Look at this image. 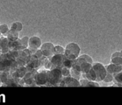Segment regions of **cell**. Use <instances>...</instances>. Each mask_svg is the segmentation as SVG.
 <instances>
[{
  "label": "cell",
  "instance_id": "cell-5",
  "mask_svg": "<svg viewBox=\"0 0 122 105\" xmlns=\"http://www.w3.org/2000/svg\"><path fill=\"white\" fill-rule=\"evenodd\" d=\"M63 76L61 73V69L54 68L48 72V83L46 86H59Z\"/></svg>",
  "mask_w": 122,
  "mask_h": 105
},
{
  "label": "cell",
  "instance_id": "cell-19",
  "mask_svg": "<svg viewBox=\"0 0 122 105\" xmlns=\"http://www.w3.org/2000/svg\"><path fill=\"white\" fill-rule=\"evenodd\" d=\"M19 32L9 29L8 33L6 34V36L8 38L9 41H14L17 40V39L19 38Z\"/></svg>",
  "mask_w": 122,
  "mask_h": 105
},
{
  "label": "cell",
  "instance_id": "cell-20",
  "mask_svg": "<svg viewBox=\"0 0 122 105\" xmlns=\"http://www.w3.org/2000/svg\"><path fill=\"white\" fill-rule=\"evenodd\" d=\"M9 29L16 31L17 32H20V31L23 30V24L20 22H19V21L14 22L11 24Z\"/></svg>",
  "mask_w": 122,
  "mask_h": 105
},
{
  "label": "cell",
  "instance_id": "cell-29",
  "mask_svg": "<svg viewBox=\"0 0 122 105\" xmlns=\"http://www.w3.org/2000/svg\"><path fill=\"white\" fill-rule=\"evenodd\" d=\"M1 84L0 83V87H1Z\"/></svg>",
  "mask_w": 122,
  "mask_h": 105
},
{
  "label": "cell",
  "instance_id": "cell-26",
  "mask_svg": "<svg viewBox=\"0 0 122 105\" xmlns=\"http://www.w3.org/2000/svg\"><path fill=\"white\" fill-rule=\"evenodd\" d=\"M113 75L110 73H107L106 74V77H105L104 79L103 80V81L106 83H110L113 82Z\"/></svg>",
  "mask_w": 122,
  "mask_h": 105
},
{
  "label": "cell",
  "instance_id": "cell-3",
  "mask_svg": "<svg viewBox=\"0 0 122 105\" xmlns=\"http://www.w3.org/2000/svg\"><path fill=\"white\" fill-rule=\"evenodd\" d=\"M93 62V60L90 55L84 53L79 55L78 57L75 60L72 67L81 72L82 74H85L91 69Z\"/></svg>",
  "mask_w": 122,
  "mask_h": 105
},
{
  "label": "cell",
  "instance_id": "cell-2",
  "mask_svg": "<svg viewBox=\"0 0 122 105\" xmlns=\"http://www.w3.org/2000/svg\"><path fill=\"white\" fill-rule=\"evenodd\" d=\"M17 54V50H9L6 53H0V71L10 72L18 67Z\"/></svg>",
  "mask_w": 122,
  "mask_h": 105
},
{
  "label": "cell",
  "instance_id": "cell-13",
  "mask_svg": "<svg viewBox=\"0 0 122 105\" xmlns=\"http://www.w3.org/2000/svg\"><path fill=\"white\" fill-rule=\"evenodd\" d=\"M36 71H27L26 74L22 79V81L24 84V86H36L35 84L34 76Z\"/></svg>",
  "mask_w": 122,
  "mask_h": 105
},
{
  "label": "cell",
  "instance_id": "cell-22",
  "mask_svg": "<svg viewBox=\"0 0 122 105\" xmlns=\"http://www.w3.org/2000/svg\"><path fill=\"white\" fill-rule=\"evenodd\" d=\"M75 62V60H70L69 58H67L65 57V58H64V62H63L62 67H66L67 68H69L70 69L72 67L73 63Z\"/></svg>",
  "mask_w": 122,
  "mask_h": 105
},
{
  "label": "cell",
  "instance_id": "cell-24",
  "mask_svg": "<svg viewBox=\"0 0 122 105\" xmlns=\"http://www.w3.org/2000/svg\"><path fill=\"white\" fill-rule=\"evenodd\" d=\"M9 30V28L7 24H1L0 25V33L1 35H6Z\"/></svg>",
  "mask_w": 122,
  "mask_h": 105
},
{
  "label": "cell",
  "instance_id": "cell-25",
  "mask_svg": "<svg viewBox=\"0 0 122 105\" xmlns=\"http://www.w3.org/2000/svg\"><path fill=\"white\" fill-rule=\"evenodd\" d=\"M61 73H62V75L63 77H65V76H68L70 75V70L69 68H67L66 67H61Z\"/></svg>",
  "mask_w": 122,
  "mask_h": 105
},
{
  "label": "cell",
  "instance_id": "cell-1",
  "mask_svg": "<svg viewBox=\"0 0 122 105\" xmlns=\"http://www.w3.org/2000/svg\"><path fill=\"white\" fill-rule=\"evenodd\" d=\"M107 72L106 67L99 62H93L92 67L85 74H82V77L89 81L96 82L103 81Z\"/></svg>",
  "mask_w": 122,
  "mask_h": 105
},
{
  "label": "cell",
  "instance_id": "cell-9",
  "mask_svg": "<svg viewBox=\"0 0 122 105\" xmlns=\"http://www.w3.org/2000/svg\"><path fill=\"white\" fill-rule=\"evenodd\" d=\"M41 44V39L38 36H33L28 39V49L31 51L32 53H35L36 50L40 49Z\"/></svg>",
  "mask_w": 122,
  "mask_h": 105
},
{
  "label": "cell",
  "instance_id": "cell-28",
  "mask_svg": "<svg viewBox=\"0 0 122 105\" xmlns=\"http://www.w3.org/2000/svg\"><path fill=\"white\" fill-rule=\"evenodd\" d=\"M1 34L0 35V40H1ZM0 52H1V48H0Z\"/></svg>",
  "mask_w": 122,
  "mask_h": 105
},
{
  "label": "cell",
  "instance_id": "cell-15",
  "mask_svg": "<svg viewBox=\"0 0 122 105\" xmlns=\"http://www.w3.org/2000/svg\"><path fill=\"white\" fill-rule=\"evenodd\" d=\"M107 70V72L109 73H110L112 74H114L115 73H118L119 71L122 70V65H117L115 64L110 63L109 65L105 66Z\"/></svg>",
  "mask_w": 122,
  "mask_h": 105
},
{
  "label": "cell",
  "instance_id": "cell-4",
  "mask_svg": "<svg viewBox=\"0 0 122 105\" xmlns=\"http://www.w3.org/2000/svg\"><path fill=\"white\" fill-rule=\"evenodd\" d=\"M81 52L80 46L77 43L74 42L68 43L64 48V55L66 58L72 60H75L78 57Z\"/></svg>",
  "mask_w": 122,
  "mask_h": 105
},
{
  "label": "cell",
  "instance_id": "cell-12",
  "mask_svg": "<svg viewBox=\"0 0 122 105\" xmlns=\"http://www.w3.org/2000/svg\"><path fill=\"white\" fill-rule=\"evenodd\" d=\"M27 69L25 66H18L15 69L10 71V75L17 80H20L22 79L26 73L27 72Z\"/></svg>",
  "mask_w": 122,
  "mask_h": 105
},
{
  "label": "cell",
  "instance_id": "cell-17",
  "mask_svg": "<svg viewBox=\"0 0 122 105\" xmlns=\"http://www.w3.org/2000/svg\"><path fill=\"white\" fill-rule=\"evenodd\" d=\"M79 81H80V86H83V87H100L98 82L89 81L83 77L82 79H80Z\"/></svg>",
  "mask_w": 122,
  "mask_h": 105
},
{
  "label": "cell",
  "instance_id": "cell-18",
  "mask_svg": "<svg viewBox=\"0 0 122 105\" xmlns=\"http://www.w3.org/2000/svg\"><path fill=\"white\" fill-rule=\"evenodd\" d=\"M113 82L114 84L112 86L115 87H122V70L118 73L113 74Z\"/></svg>",
  "mask_w": 122,
  "mask_h": 105
},
{
  "label": "cell",
  "instance_id": "cell-7",
  "mask_svg": "<svg viewBox=\"0 0 122 105\" xmlns=\"http://www.w3.org/2000/svg\"><path fill=\"white\" fill-rule=\"evenodd\" d=\"M46 57L43 58L42 59L38 57L35 53H32L30 57V59L25 65V67L27 68L28 71H36L43 63L44 60H45Z\"/></svg>",
  "mask_w": 122,
  "mask_h": 105
},
{
  "label": "cell",
  "instance_id": "cell-6",
  "mask_svg": "<svg viewBox=\"0 0 122 105\" xmlns=\"http://www.w3.org/2000/svg\"><path fill=\"white\" fill-rule=\"evenodd\" d=\"M49 70L45 68L38 69L36 71L34 76L35 84L36 86H46L48 83Z\"/></svg>",
  "mask_w": 122,
  "mask_h": 105
},
{
  "label": "cell",
  "instance_id": "cell-16",
  "mask_svg": "<svg viewBox=\"0 0 122 105\" xmlns=\"http://www.w3.org/2000/svg\"><path fill=\"white\" fill-rule=\"evenodd\" d=\"M110 63L117 65H122V56L120 51L113 53L110 57Z\"/></svg>",
  "mask_w": 122,
  "mask_h": 105
},
{
  "label": "cell",
  "instance_id": "cell-21",
  "mask_svg": "<svg viewBox=\"0 0 122 105\" xmlns=\"http://www.w3.org/2000/svg\"><path fill=\"white\" fill-rule=\"evenodd\" d=\"M44 66V68L46 69V70H51L53 68H54V66L52 65V63H51V62L50 61V59H49V58H46L45 60H44L43 63Z\"/></svg>",
  "mask_w": 122,
  "mask_h": 105
},
{
  "label": "cell",
  "instance_id": "cell-23",
  "mask_svg": "<svg viewBox=\"0 0 122 105\" xmlns=\"http://www.w3.org/2000/svg\"><path fill=\"white\" fill-rule=\"evenodd\" d=\"M64 48L60 45H56L54 47V54H64Z\"/></svg>",
  "mask_w": 122,
  "mask_h": 105
},
{
  "label": "cell",
  "instance_id": "cell-10",
  "mask_svg": "<svg viewBox=\"0 0 122 105\" xmlns=\"http://www.w3.org/2000/svg\"><path fill=\"white\" fill-rule=\"evenodd\" d=\"M59 86L60 87H79L80 86L78 79L71 76L63 77Z\"/></svg>",
  "mask_w": 122,
  "mask_h": 105
},
{
  "label": "cell",
  "instance_id": "cell-8",
  "mask_svg": "<svg viewBox=\"0 0 122 105\" xmlns=\"http://www.w3.org/2000/svg\"><path fill=\"white\" fill-rule=\"evenodd\" d=\"M31 52L28 48L18 51L16 57V61L18 66H25L31 57Z\"/></svg>",
  "mask_w": 122,
  "mask_h": 105
},
{
  "label": "cell",
  "instance_id": "cell-14",
  "mask_svg": "<svg viewBox=\"0 0 122 105\" xmlns=\"http://www.w3.org/2000/svg\"><path fill=\"white\" fill-rule=\"evenodd\" d=\"M64 58H65L64 54H54L52 56L49 57L50 61L54 67L59 68L62 67Z\"/></svg>",
  "mask_w": 122,
  "mask_h": 105
},
{
  "label": "cell",
  "instance_id": "cell-27",
  "mask_svg": "<svg viewBox=\"0 0 122 105\" xmlns=\"http://www.w3.org/2000/svg\"><path fill=\"white\" fill-rule=\"evenodd\" d=\"M120 52L121 55H122V50H120Z\"/></svg>",
  "mask_w": 122,
  "mask_h": 105
},
{
  "label": "cell",
  "instance_id": "cell-11",
  "mask_svg": "<svg viewBox=\"0 0 122 105\" xmlns=\"http://www.w3.org/2000/svg\"><path fill=\"white\" fill-rule=\"evenodd\" d=\"M54 45L52 43L47 42L42 44L40 49L44 57L46 58H49L54 55Z\"/></svg>",
  "mask_w": 122,
  "mask_h": 105
}]
</instances>
